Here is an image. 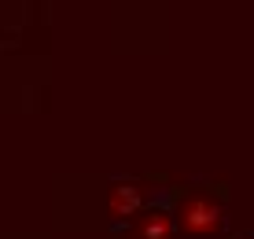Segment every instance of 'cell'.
Instances as JSON below:
<instances>
[{
  "instance_id": "obj_1",
  "label": "cell",
  "mask_w": 254,
  "mask_h": 239,
  "mask_svg": "<svg viewBox=\"0 0 254 239\" xmlns=\"http://www.w3.org/2000/svg\"><path fill=\"white\" fill-rule=\"evenodd\" d=\"M181 221H185V228L191 236H206V232H214V228L221 225V210L203 195H191L185 202V210H181Z\"/></svg>"
},
{
  "instance_id": "obj_2",
  "label": "cell",
  "mask_w": 254,
  "mask_h": 239,
  "mask_svg": "<svg viewBox=\"0 0 254 239\" xmlns=\"http://www.w3.org/2000/svg\"><path fill=\"white\" fill-rule=\"evenodd\" d=\"M136 202H140V195H136L133 188H126V184H122V188L111 191V214H115V217H126V214H133V210H136Z\"/></svg>"
},
{
  "instance_id": "obj_3",
  "label": "cell",
  "mask_w": 254,
  "mask_h": 239,
  "mask_svg": "<svg viewBox=\"0 0 254 239\" xmlns=\"http://www.w3.org/2000/svg\"><path fill=\"white\" fill-rule=\"evenodd\" d=\"M144 239H170V232H173V221L170 217H162V214H151L144 221Z\"/></svg>"
}]
</instances>
